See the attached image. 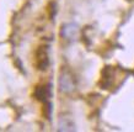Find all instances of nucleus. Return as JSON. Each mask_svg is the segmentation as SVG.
<instances>
[{"mask_svg":"<svg viewBox=\"0 0 134 132\" xmlns=\"http://www.w3.org/2000/svg\"><path fill=\"white\" fill-rule=\"evenodd\" d=\"M51 95V90H49L48 85H37L33 90V96L36 98L37 100H40L42 103H46L47 99Z\"/></svg>","mask_w":134,"mask_h":132,"instance_id":"3","label":"nucleus"},{"mask_svg":"<svg viewBox=\"0 0 134 132\" xmlns=\"http://www.w3.org/2000/svg\"><path fill=\"white\" fill-rule=\"evenodd\" d=\"M75 88V83H74L73 75L69 72H62L60 77H59V89L63 93H70L74 90Z\"/></svg>","mask_w":134,"mask_h":132,"instance_id":"2","label":"nucleus"},{"mask_svg":"<svg viewBox=\"0 0 134 132\" xmlns=\"http://www.w3.org/2000/svg\"><path fill=\"white\" fill-rule=\"evenodd\" d=\"M49 64V58H48V51L47 47H38V50L35 53V66L37 69L44 70Z\"/></svg>","mask_w":134,"mask_h":132,"instance_id":"1","label":"nucleus"},{"mask_svg":"<svg viewBox=\"0 0 134 132\" xmlns=\"http://www.w3.org/2000/svg\"><path fill=\"white\" fill-rule=\"evenodd\" d=\"M77 33V26L75 24H66L63 26L60 35L65 38H74Z\"/></svg>","mask_w":134,"mask_h":132,"instance_id":"4","label":"nucleus"},{"mask_svg":"<svg viewBox=\"0 0 134 132\" xmlns=\"http://www.w3.org/2000/svg\"><path fill=\"white\" fill-rule=\"evenodd\" d=\"M43 114H44V116L47 117V119H49V115H51V104L47 103V101L44 103V107H43Z\"/></svg>","mask_w":134,"mask_h":132,"instance_id":"6","label":"nucleus"},{"mask_svg":"<svg viewBox=\"0 0 134 132\" xmlns=\"http://www.w3.org/2000/svg\"><path fill=\"white\" fill-rule=\"evenodd\" d=\"M58 130L59 131H74L75 126L69 117H62L58 124Z\"/></svg>","mask_w":134,"mask_h":132,"instance_id":"5","label":"nucleus"}]
</instances>
